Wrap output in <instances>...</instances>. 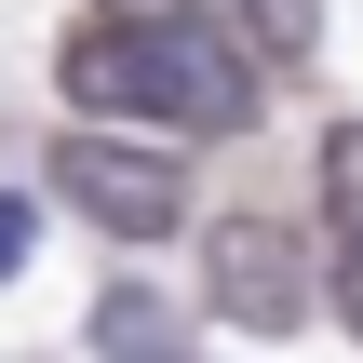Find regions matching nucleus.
Listing matches in <instances>:
<instances>
[{
    "label": "nucleus",
    "mask_w": 363,
    "mask_h": 363,
    "mask_svg": "<svg viewBox=\"0 0 363 363\" xmlns=\"http://www.w3.org/2000/svg\"><path fill=\"white\" fill-rule=\"evenodd\" d=\"M67 108L162 121V135H242L256 67L189 13H94V27H67Z\"/></svg>",
    "instance_id": "obj_1"
},
{
    "label": "nucleus",
    "mask_w": 363,
    "mask_h": 363,
    "mask_svg": "<svg viewBox=\"0 0 363 363\" xmlns=\"http://www.w3.org/2000/svg\"><path fill=\"white\" fill-rule=\"evenodd\" d=\"M54 189H67V216H94L108 242H162V229L189 216L175 148H148V135H67V148H54Z\"/></svg>",
    "instance_id": "obj_2"
},
{
    "label": "nucleus",
    "mask_w": 363,
    "mask_h": 363,
    "mask_svg": "<svg viewBox=\"0 0 363 363\" xmlns=\"http://www.w3.org/2000/svg\"><path fill=\"white\" fill-rule=\"evenodd\" d=\"M202 296H216V323H242V337H296V323H310V242H296L283 216H216V229H202Z\"/></svg>",
    "instance_id": "obj_3"
},
{
    "label": "nucleus",
    "mask_w": 363,
    "mask_h": 363,
    "mask_svg": "<svg viewBox=\"0 0 363 363\" xmlns=\"http://www.w3.org/2000/svg\"><path fill=\"white\" fill-rule=\"evenodd\" d=\"M94 350H175V296L108 283V296H94Z\"/></svg>",
    "instance_id": "obj_4"
},
{
    "label": "nucleus",
    "mask_w": 363,
    "mask_h": 363,
    "mask_svg": "<svg viewBox=\"0 0 363 363\" xmlns=\"http://www.w3.org/2000/svg\"><path fill=\"white\" fill-rule=\"evenodd\" d=\"M323 216H337V242H363V121L323 135Z\"/></svg>",
    "instance_id": "obj_5"
},
{
    "label": "nucleus",
    "mask_w": 363,
    "mask_h": 363,
    "mask_svg": "<svg viewBox=\"0 0 363 363\" xmlns=\"http://www.w3.org/2000/svg\"><path fill=\"white\" fill-rule=\"evenodd\" d=\"M242 27H256L269 54H310V40H323V0H242Z\"/></svg>",
    "instance_id": "obj_6"
},
{
    "label": "nucleus",
    "mask_w": 363,
    "mask_h": 363,
    "mask_svg": "<svg viewBox=\"0 0 363 363\" xmlns=\"http://www.w3.org/2000/svg\"><path fill=\"white\" fill-rule=\"evenodd\" d=\"M27 242H40V216H27V202H0V283L27 269Z\"/></svg>",
    "instance_id": "obj_7"
},
{
    "label": "nucleus",
    "mask_w": 363,
    "mask_h": 363,
    "mask_svg": "<svg viewBox=\"0 0 363 363\" xmlns=\"http://www.w3.org/2000/svg\"><path fill=\"white\" fill-rule=\"evenodd\" d=\"M337 283H350V296H337V310H350V337H363V242H350V269H337Z\"/></svg>",
    "instance_id": "obj_8"
},
{
    "label": "nucleus",
    "mask_w": 363,
    "mask_h": 363,
    "mask_svg": "<svg viewBox=\"0 0 363 363\" xmlns=\"http://www.w3.org/2000/svg\"><path fill=\"white\" fill-rule=\"evenodd\" d=\"M94 13H189V0H94Z\"/></svg>",
    "instance_id": "obj_9"
}]
</instances>
